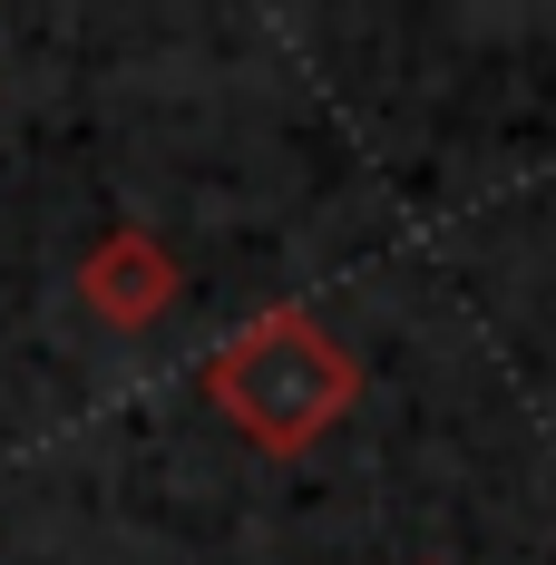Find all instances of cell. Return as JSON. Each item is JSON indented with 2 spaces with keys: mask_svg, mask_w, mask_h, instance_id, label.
<instances>
[{
  "mask_svg": "<svg viewBox=\"0 0 556 565\" xmlns=\"http://www.w3.org/2000/svg\"><path fill=\"white\" fill-rule=\"evenodd\" d=\"M196 391L216 399V419L244 449L303 458L361 409V351H352L333 322H313L303 302H283V312H254L234 341L206 351Z\"/></svg>",
  "mask_w": 556,
  "mask_h": 565,
  "instance_id": "cell-1",
  "label": "cell"
},
{
  "mask_svg": "<svg viewBox=\"0 0 556 565\" xmlns=\"http://www.w3.org/2000/svg\"><path fill=\"white\" fill-rule=\"evenodd\" d=\"M176 292H186V264H176L147 225L98 234L88 264H78V302H88L108 332H157V322L176 312Z\"/></svg>",
  "mask_w": 556,
  "mask_h": 565,
  "instance_id": "cell-2",
  "label": "cell"
}]
</instances>
